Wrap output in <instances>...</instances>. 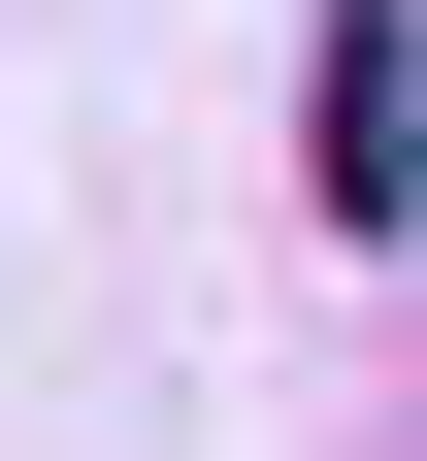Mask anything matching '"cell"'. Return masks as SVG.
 I'll list each match as a JSON object with an SVG mask.
<instances>
[{
  "instance_id": "cell-1",
  "label": "cell",
  "mask_w": 427,
  "mask_h": 461,
  "mask_svg": "<svg viewBox=\"0 0 427 461\" xmlns=\"http://www.w3.org/2000/svg\"><path fill=\"white\" fill-rule=\"evenodd\" d=\"M395 165H427V67H395V0H329V230H395Z\"/></svg>"
}]
</instances>
